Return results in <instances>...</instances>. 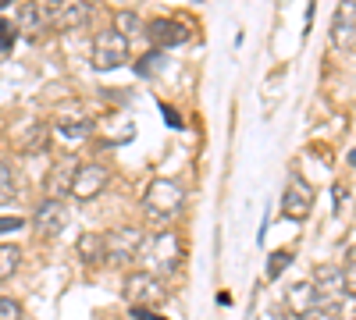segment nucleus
<instances>
[{
    "instance_id": "f257e3e1",
    "label": "nucleus",
    "mask_w": 356,
    "mask_h": 320,
    "mask_svg": "<svg viewBox=\"0 0 356 320\" xmlns=\"http://www.w3.org/2000/svg\"><path fill=\"white\" fill-rule=\"evenodd\" d=\"M143 260H146L143 271H150V274H157V278L175 274L178 267H182V239H178L175 231H161V235L146 239Z\"/></svg>"
},
{
    "instance_id": "f03ea898",
    "label": "nucleus",
    "mask_w": 356,
    "mask_h": 320,
    "mask_svg": "<svg viewBox=\"0 0 356 320\" xmlns=\"http://www.w3.org/2000/svg\"><path fill=\"white\" fill-rule=\"evenodd\" d=\"M122 296L132 310H154L168 299V288H164V278H157L150 271H129L125 285H122Z\"/></svg>"
},
{
    "instance_id": "7ed1b4c3",
    "label": "nucleus",
    "mask_w": 356,
    "mask_h": 320,
    "mask_svg": "<svg viewBox=\"0 0 356 320\" xmlns=\"http://www.w3.org/2000/svg\"><path fill=\"white\" fill-rule=\"evenodd\" d=\"M143 207H146L150 217L168 221V217H175L178 210L186 207V189L178 185L175 178H154L150 185H146V192H143Z\"/></svg>"
},
{
    "instance_id": "20e7f679",
    "label": "nucleus",
    "mask_w": 356,
    "mask_h": 320,
    "mask_svg": "<svg viewBox=\"0 0 356 320\" xmlns=\"http://www.w3.org/2000/svg\"><path fill=\"white\" fill-rule=\"evenodd\" d=\"M314 288H317V313H321L324 320L339 317L342 299H346L342 267H335V264H321V267H314Z\"/></svg>"
},
{
    "instance_id": "39448f33",
    "label": "nucleus",
    "mask_w": 356,
    "mask_h": 320,
    "mask_svg": "<svg viewBox=\"0 0 356 320\" xmlns=\"http://www.w3.org/2000/svg\"><path fill=\"white\" fill-rule=\"evenodd\" d=\"M97 71H114L129 61V40L114 28H104V33L93 36V53H89Z\"/></svg>"
},
{
    "instance_id": "423d86ee",
    "label": "nucleus",
    "mask_w": 356,
    "mask_h": 320,
    "mask_svg": "<svg viewBox=\"0 0 356 320\" xmlns=\"http://www.w3.org/2000/svg\"><path fill=\"white\" fill-rule=\"evenodd\" d=\"M310 210H314V185L303 174H292L285 182V192H282V214L289 221H307Z\"/></svg>"
},
{
    "instance_id": "0eeeda50",
    "label": "nucleus",
    "mask_w": 356,
    "mask_h": 320,
    "mask_svg": "<svg viewBox=\"0 0 356 320\" xmlns=\"http://www.w3.org/2000/svg\"><path fill=\"white\" fill-rule=\"evenodd\" d=\"M146 235L143 228H118L107 231V264H129V260L143 256Z\"/></svg>"
},
{
    "instance_id": "6e6552de",
    "label": "nucleus",
    "mask_w": 356,
    "mask_h": 320,
    "mask_svg": "<svg viewBox=\"0 0 356 320\" xmlns=\"http://www.w3.org/2000/svg\"><path fill=\"white\" fill-rule=\"evenodd\" d=\"M111 182V171L104 164H79L75 171V182H72V196L79 203H89V199H97Z\"/></svg>"
},
{
    "instance_id": "1a4fd4ad",
    "label": "nucleus",
    "mask_w": 356,
    "mask_h": 320,
    "mask_svg": "<svg viewBox=\"0 0 356 320\" xmlns=\"http://www.w3.org/2000/svg\"><path fill=\"white\" fill-rule=\"evenodd\" d=\"M146 40L161 50H171V47L189 43V28L175 18H154V22H146Z\"/></svg>"
},
{
    "instance_id": "9d476101",
    "label": "nucleus",
    "mask_w": 356,
    "mask_h": 320,
    "mask_svg": "<svg viewBox=\"0 0 356 320\" xmlns=\"http://www.w3.org/2000/svg\"><path fill=\"white\" fill-rule=\"evenodd\" d=\"M75 171H79V160H75L72 153L57 160V164L47 171V182H43L47 199H61V196H68V192H72V182H75Z\"/></svg>"
},
{
    "instance_id": "9b49d317",
    "label": "nucleus",
    "mask_w": 356,
    "mask_h": 320,
    "mask_svg": "<svg viewBox=\"0 0 356 320\" xmlns=\"http://www.w3.org/2000/svg\"><path fill=\"white\" fill-rule=\"evenodd\" d=\"M285 310H289L292 317H300V320L314 317V313H317V288H314V281H296V285H289V288H285Z\"/></svg>"
},
{
    "instance_id": "f8f14e48",
    "label": "nucleus",
    "mask_w": 356,
    "mask_h": 320,
    "mask_svg": "<svg viewBox=\"0 0 356 320\" xmlns=\"http://www.w3.org/2000/svg\"><path fill=\"white\" fill-rule=\"evenodd\" d=\"M65 221H68V214H65V203L61 199H43L40 207H36V214H33V228L40 231V235H57V231L65 228Z\"/></svg>"
},
{
    "instance_id": "ddd939ff",
    "label": "nucleus",
    "mask_w": 356,
    "mask_h": 320,
    "mask_svg": "<svg viewBox=\"0 0 356 320\" xmlns=\"http://www.w3.org/2000/svg\"><path fill=\"white\" fill-rule=\"evenodd\" d=\"M332 43L342 50L356 47V4H342L332 18Z\"/></svg>"
},
{
    "instance_id": "4468645a",
    "label": "nucleus",
    "mask_w": 356,
    "mask_h": 320,
    "mask_svg": "<svg viewBox=\"0 0 356 320\" xmlns=\"http://www.w3.org/2000/svg\"><path fill=\"white\" fill-rule=\"evenodd\" d=\"M75 249L82 256V264H89V267L107 264V235L104 231H86V235H79Z\"/></svg>"
},
{
    "instance_id": "2eb2a0df",
    "label": "nucleus",
    "mask_w": 356,
    "mask_h": 320,
    "mask_svg": "<svg viewBox=\"0 0 356 320\" xmlns=\"http://www.w3.org/2000/svg\"><path fill=\"white\" fill-rule=\"evenodd\" d=\"M89 22V4H61L57 8V18H54V28L57 33H72V28H82Z\"/></svg>"
},
{
    "instance_id": "dca6fc26",
    "label": "nucleus",
    "mask_w": 356,
    "mask_h": 320,
    "mask_svg": "<svg viewBox=\"0 0 356 320\" xmlns=\"http://www.w3.org/2000/svg\"><path fill=\"white\" fill-rule=\"evenodd\" d=\"M54 128H57V135L68 139V142H82V139L93 135V121L82 118V114H72V118H57Z\"/></svg>"
},
{
    "instance_id": "f3484780",
    "label": "nucleus",
    "mask_w": 356,
    "mask_h": 320,
    "mask_svg": "<svg viewBox=\"0 0 356 320\" xmlns=\"http://www.w3.org/2000/svg\"><path fill=\"white\" fill-rule=\"evenodd\" d=\"M18 267H22V249L15 242H4V246H0V281L15 278Z\"/></svg>"
},
{
    "instance_id": "a211bd4d",
    "label": "nucleus",
    "mask_w": 356,
    "mask_h": 320,
    "mask_svg": "<svg viewBox=\"0 0 356 320\" xmlns=\"http://www.w3.org/2000/svg\"><path fill=\"white\" fill-rule=\"evenodd\" d=\"M15 18H18V25L25 28V33H47V25H43L36 4H18L15 8Z\"/></svg>"
},
{
    "instance_id": "6ab92c4d",
    "label": "nucleus",
    "mask_w": 356,
    "mask_h": 320,
    "mask_svg": "<svg viewBox=\"0 0 356 320\" xmlns=\"http://www.w3.org/2000/svg\"><path fill=\"white\" fill-rule=\"evenodd\" d=\"M18 196V174L11 160H0V203H11Z\"/></svg>"
},
{
    "instance_id": "aec40b11",
    "label": "nucleus",
    "mask_w": 356,
    "mask_h": 320,
    "mask_svg": "<svg viewBox=\"0 0 356 320\" xmlns=\"http://www.w3.org/2000/svg\"><path fill=\"white\" fill-rule=\"evenodd\" d=\"M114 33H122L125 40L132 36V33H139V28H143V22H139V15L136 11H114Z\"/></svg>"
},
{
    "instance_id": "412c9836",
    "label": "nucleus",
    "mask_w": 356,
    "mask_h": 320,
    "mask_svg": "<svg viewBox=\"0 0 356 320\" xmlns=\"http://www.w3.org/2000/svg\"><path fill=\"white\" fill-rule=\"evenodd\" d=\"M342 285H346V296L356 299V246L346 253V267H342Z\"/></svg>"
},
{
    "instance_id": "4be33fe9",
    "label": "nucleus",
    "mask_w": 356,
    "mask_h": 320,
    "mask_svg": "<svg viewBox=\"0 0 356 320\" xmlns=\"http://www.w3.org/2000/svg\"><path fill=\"white\" fill-rule=\"evenodd\" d=\"M0 320H25V310L18 299L11 296H0Z\"/></svg>"
},
{
    "instance_id": "5701e85b",
    "label": "nucleus",
    "mask_w": 356,
    "mask_h": 320,
    "mask_svg": "<svg viewBox=\"0 0 356 320\" xmlns=\"http://www.w3.org/2000/svg\"><path fill=\"white\" fill-rule=\"evenodd\" d=\"M289 264H292V253H289V249L271 253V264H267V278H278V274H282V267H289Z\"/></svg>"
},
{
    "instance_id": "b1692460",
    "label": "nucleus",
    "mask_w": 356,
    "mask_h": 320,
    "mask_svg": "<svg viewBox=\"0 0 356 320\" xmlns=\"http://www.w3.org/2000/svg\"><path fill=\"white\" fill-rule=\"evenodd\" d=\"M15 25L8 22V18H0V50H11V43H15Z\"/></svg>"
},
{
    "instance_id": "393cba45",
    "label": "nucleus",
    "mask_w": 356,
    "mask_h": 320,
    "mask_svg": "<svg viewBox=\"0 0 356 320\" xmlns=\"http://www.w3.org/2000/svg\"><path fill=\"white\" fill-rule=\"evenodd\" d=\"M157 68H161V53H150V57H143V61L136 65V71H139V75H154Z\"/></svg>"
},
{
    "instance_id": "a878e982",
    "label": "nucleus",
    "mask_w": 356,
    "mask_h": 320,
    "mask_svg": "<svg viewBox=\"0 0 356 320\" xmlns=\"http://www.w3.org/2000/svg\"><path fill=\"white\" fill-rule=\"evenodd\" d=\"M25 228V217H0V235H8V231H18Z\"/></svg>"
},
{
    "instance_id": "bb28decb",
    "label": "nucleus",
    "mask_w": 356,
    "mask_h": 320,
    "mask_svg": "<svg viewBox=\"0 0 356 320\" xmlns=\"http://www.w3.org/2000/svg\"><path fill=\"white\" fill-rule=\"evenodd\" d=\"M132 320H164V317H157L154 310H132Z\"/></svg>"
}]
</instances>
